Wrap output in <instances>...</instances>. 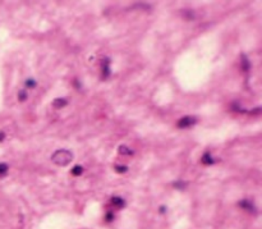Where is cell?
<instances>
[{
  "instance_id": "6da1fadb",
  "label": "cell",
  "mask_w": 262,
  "mask_h": 229,
  "mask_svg": "<svg viewBox=\"0 0 262 229\" xmlns=\"http://www.w3.org/2000/svg\"><path fill=\"white\" fill-rule=\"evenodd\" d=\"M51 160H53L54 164L60 165V166H65L73 160V154L68 150H58L53 154Z\"/></svg>"
},
{
  "instance_id": "7a4b0ae2",
  "label": "cell",
  "mask_w": 262,
  "mask_h": 229,
  "mask_svg": "<svg viewBox=\"0 0 262 229\" xmlns=\"http://www.w3.org/2000/svg\"><path fill=\"white\" fill-rule=\"evenodd\" d=\"M196 122H197V119L195 118V116H184V118H182V119L178 122V127H180V128H187V127L193 126Z\"/></svg>"
},
{
  "instance_id": "3957f363",
  "label": "cell",
  "mask_w": 262,
  "mask_h": 229,
  "mask_svg": "<svg viewBox=\"0 0 262 229\" xmlns=\"http://www.w3.org/2000/svg\"><path fill=\"white\" fill-rule=\"evenodd\" d=\"M68 104V101H67V99H63V97H59V99H55V100L53 101V106L54 108H57V109H60V108H63V106H65V105Z\"/></svg>"
},
{
  "instance_id": "277c9868",
  "label": "cell",
  "mask_w": 262,
  "mask_h": 229,
  "mask_svg": "<svg viewBox=\"0 0 262 229\" xmlns=\"http://www.w3.org/2000/svg\"><path fill=\"white\" fill-rule=\"evenodd\" d=\"M109 63H110V60H109V59H104V60H102V69H104V73H102V76H104V77H108L109 74H110V68H109Z\"/></svg>"
},
{
  "instance_id": "5b68a950",
  "label": "cell",
  "mask_w": 262,
  "mask_h": 229,
  "mask_svg": "<svg viewBox=\"0 0 262 229\" xmlns=\"http://www.w3.org/2000/svg\"><path fill=\"white\" fill-rule=\"evenodd\" d=\"M239 206L243 207V209H246V210H248V211H254L253 205H252V203L249 202V201H247V200L240 201V202H239Z\"/></svg>"
},
{
  "instance_id": "8992f818",
  "label": "cell",
  "mask_w": 262,
  "mask_h": 229,
  "mask_svg": "<svg viewBox=\"0 0 262 229\" xmlns=\"http://www.w3.org/2000/svg\"><path fill=\"white\" fill-rule=\"evenodd\" d=\"M119 154H122V155H132L133 154V151L130 150L129 147H127V146H124V145H122V146H119Z\"/></svg>"
},
{
  "instance_id": "52a82bcc",
  "label": "cell",
  "mask_w": 262,
  "mask_h": 229,
  "mask_svg": "<svg viewBox=\"0 0 262 229\" xmlns=\"http://www.w3.org/2000/svg\"><path fill=\"white\" fill-rule=\"evenodd\" d=\"M111 203H113L114 206H116V207H123L124 206V201H123V199H120V197H113V199H111Z\"/></svg>"
},
{
  "instance_id": "ba28073f",
  "label": "cell",
  "mask_w": 262,
  "mask_h": 229,
  "mask_svg": "<svg viewBox=\"0 0 262 229\" xmlns=\"http://www.w3.org/2000/svg\"><path fill=\"white\" fill-rule=\"evenodd\" d=\"M202 163H203V164H206V165H210V164H212V163H214V160H212V158L210 156V154H209V152H206L205 155L202 156Z\"/></svg>"
},
{
  "instance_id": "9c48e42d",
  "label": "cell",
  "mask_w": 262,
  "mask_h": 229,
  "mask_svg": "<svg viewBox=\"0 0 262 229\" xmlns=\"http://www.w3.org/2000/svg\"><path fill=\"white\" fill-rule=\"evenodd\" d=\"M82 172H83V168H82V166L77 165V166H74V168L72 169V174H73V175H81V174H82Z\"/></svg>"
},
{
  "instance_id": "30bf717a",
  "label": "cell",
  "mask_w": 262,
  "mask_h": 229,
  "mask_svg": "<svg viewBox=\"0 0 262 229\" xmlns=\"http://www.w3.org/2000/svg\"><path fill=\"white\" fill-rule=\"evenodd\" d=\"M242 68H243V69H244L246 72L249 69V61H248V59L244 57V55L242 57Z\"/></svg>"
},
{
  "instance_id": "8fae6325",
  "label": "cell",
  "mask_w": 262,
  "mask_h": 229,
  "mask_svg": "<svg viewBox=\"0 0 262 229\" xmlns=\"http://www.w3.org/2000/svg\"><path fill=\"white\" fill-rule=\"evenodd\" d=\"M7 172H8V165L2 163V164H0V175L7 174Z\"/></svg>"
},
{
  "instance_id": "7c38bea8",
  "label": "cell",
  "mask_w": 262,
  "mask_h": 229,
  "mask_svg": "<svg viewBox=\"0 0 262 229\" xmlns=\"http://www.w3.org/2000/svg\"><path fill=\"white\" fill-rule=\"evenodd\" d=\"M185 183L184 182H175L174 183V187H177V188H180V189H184L185 188Z\"/></svg>"
},
{
  "instance_id": "4fadbf2b",
  "label": "cell",
  "mask_w": 262,
  "mask_h": 229,
  "mask_svg": "<svg viewBox=\"0 0 262 229\" xmlns=\"http://www.w3.org/2000/svg\"><path fill=\"white\" fill-rule=\"evenodd\" d=\"M116 172H119V173H124V172H127L128 170V168L127 166H116Z\"/></svg>"
},
{
  "instance_id": "5bb4252c",
  "label": "cell",
  "mask_w": 262,
  "mask_h": 229,
  "mask_svg": "<svg viewBox=\"0 0 262 229\" xmlns=\"http://www.w3.org/2000/svg\"><path fill=\"white\" fill-rule=\"evenodd\" d=\"M35 85H36V82L32 81V79H28V81H26V86H27V87H33Z\"/></svg>"
},
{
  "instance_id": "9a60e30c",
  "label": "cell",
  "mask_w": 262,
  "mask_h": 229,
  "mask_svg": "<svg viewBox=\"0 0 262 229\" xmlns=\"http://www.w3.org/2000/svg\"><path fill=\"white\" fill-rule=\"evenodd\" d=\"M19 99H21V100H24V99H26V94H24L23 91L19 92Z\"/></svg>"
},
{
  "instance_id": "2e32d148",
  "label": "cell",
  "mask_w": 262,
  "mask_h": 229,
  "mask_svg": "<svg viewBox=\"0 0 262 229\" xmlns=\"http://www.w3.org/2000/svg\"><path fill=\"white\" fill-rule=\"evenodd\" d=\"M113 218H114V216H113V214H111V213H109V214L106 215V220H109V221L113 220Z\"/></svg>"
},
{
  "instance_id": "e0dca14e",
  "label": "cell",
  "mask_w": 262,
  "mask_h": 229,
  "mask_svg": "<svg viewBox=\"0 0 262 229\" xmlns=\"http://www.w3.org/2000/svg\"><path fill=\"white\" fill-rule=\"evenodd\" d=\"M3 138H4V133H0V141H3Z\"/></svg>"
}]
</instances>
